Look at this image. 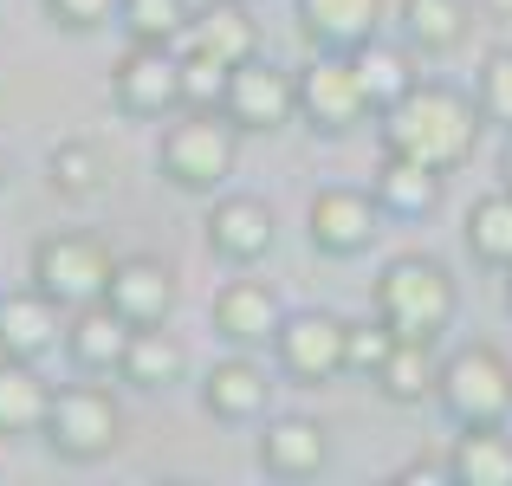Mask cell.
<instances>
[{"label": "cell", "mask_w": 512, "mask_h": 486, "mask_svg": "<svg viewBox=\"0 0 512 486\" xmlns=\"http://www.w3.org/2000/svg\"><path fill=\"white\" fill-rule=\"evenodd\" d=\"M480 124H487L480 98L441 85V78H422L402 104H389V111L376 117L389 156H415V162H428V169H441V175L461 169V162L474 156Z\"/></svg>", "instance_id": "cell-1"}, {"label": "cell", "mask_w": 512, "mask_h": 486, "mask_svg": "<svg viewBox=\"0 0 512 486\" xmlns=\"http://www.w3.org/2000/svg\"><path fill=\"white\" fill-rule=\"evenodd\" d=\"M461 312V286L435 253H396V260L376 273V318L396 337H428L441 344V331Z\"/></svg>", "instance_id": "cell-2"}, {"label": "cell", "mask_w": 512, "mask_h": 486, "mask_svg": "<svg viewBox=\"0 0 512 486\" xmlns=\"http://www.w3.org/2000/svg\"><path fill=\"white\" fill-rule=\"evenodd\" d=\"M39 441H46L65 467H98L124 448V402L104 389V376L52 383V409H46Z\"/></svg>", "instance_id": "cell-3"}, {"label": "cell", "mask_w": 512, "mask_h": 486, "mask_svg": "<svg viewBox=\"0 0 512 486\" xmlns=\"http://www.w3.org/2000/svg\"><path fill=\"white\" fill-rule=\"evenodd\" d=\"M240 169V130L227 111H182V124L163 130L156 143V175L175 195H221Z\"/></svg>", "instance_id": "cell-4"}, {"label": "cell", "mask_w": 512, "mask_h": 486, "mask_svg": "<svg viewBox=\"0 0 512 486\" xmlns=\"http://www.w3.org/2000/svg\"><path fill=\"white\" fill-rule=\"evenodd\" d=\"M111 273H117V253L104 247V234H91V227H59V234L33 240V253H26V279H33L59 312L98 305L104 286H111Z\"/></svg>", "instance_id": "cell-5"}, {"label": "cell", "mask_w": 512, "mask_h": 486, "mask_svg": "<svg viewBox=\"0 0 512 486\" xmlns=\"http://www.w3.org/2000/svg\"><path fill=\"white\" fill-rule=\"evenodd\" d=\"M435 402L448 409L454 428L506 422V415H512V357L500 344H461L454 357H441Z\"/></svg>", "instance_id": "cell-6"}, {"label": "cell", "mask_w": 512, "mask_h": 486, "mask_svg": "<svg viewBox=\"0 0 512 486\" xmlns=\"http://www.w3.org/2000/svg\"><path fill=\"white\" fill-rule=\"evenodd\" d=\"M111 104L130 124H163L182 111V52L175 46H124L111 65Z\"/></svg>", "instance_id": "cell-7"}, {"label": "cell", "mask_w": 512, "mask_h": 486, "mask_svg": "<svg viewBox=\"0 0 512 486\" xmlns=\"http://www.w3.org/2000/svg\"><path fill=\"white\" fill-rule=\"evenodd\" d=\"M221 111L240 137H279L286 124H299V72H286V65H273V59L234 65Z\"/></svg>", "instance_id": "cell-8"}, {"label": "cell", "mask_w": 512, "mask_h": 486, "mask_svg": "<svg viewBox=\"0 0 512 486\" xmlns=\"http://www.w3.org/2000/svg\"><path fill=\"white\" fill-rule=\"evenodd\" d=\"M344 331L350 324L325 305H305V312H286L273 337V363L286 383H305V389H325L344 376Z\"/></svg>", "instance_id": "cell-9"}, {"label": "cell", "mask_w": 512, "mask_h": 486, "mask_svg": "<svg viewBox=\"0 0 512 486\" xmlns=\"http://www.w3.org/2000/svg\"><path fill=\"white\" fill-rule=\"evenodd\" d=\"M201 240L221 266H260L279 240V214L266 195H247V188H221L208 195V214H201Z\"/></svg>", "instance_id": "cell-10"}, {"label": "cell", "mask_w": 512, "mask_h": 486, "mask_svg": "<svg viewBox=\"0 0 512 486\" xmlns=\"http://www.w3.org/2000/svg\"><path fill=\"white\" fill-rule=\"evenodd\" d=\"M370 98L357 85V65L350 52H318L299 72V124L318 130V137H350L357 124H370Z\"/></svg>", "instance_id": "cell-11"}, {"label": "cell", "mask_w": 512, "mask_h": 486, "mask_svg": "<svg viewBox=\"0 0 512 486\" xmlns=\"http://www.w3.org/2000/svg\"><path fill=\"white\" fill-rule=\"evenodd\" d=\"M389 214L376 208L370 188H350V182H331L312 195V208H305V240H312L325 260H357V253H370V240L383 234Z\"/></svg>", "instance_id": "cell-12"}, {"label": "cell", "mask_w": 512, "mask_h": 486, "mask_svg": "<svg viewBox=\"0 0 512 486\" xmlns=\"http://www.w3.org/2000/svg\"><path fill=\"white\" fill-rule=\"evenodd\" d=\"M201 409L221 428L260 422V415L273 409V376H266V363L253 357V350H227L221 363H208V370H201Z\"/></svg>", "instance_id": "cell-13"}, {"label": "cell", "mask_w": 512, "mask_h": 486, "mask_svg": "<svg viewBox=\"0 0 512 486\" xmlns=\"http://www.w3.org/2000/svg\"><path fill=\"white\" fill-rule=\"evenodd\" d=\"M175 299H182V286H175V266L156 260V253H124L111 273V286H104V305H111L117 318L130 324V331H150V324H169L175 318Z\"/></svg>", "instance_id": "cell-14"}, {"label": "cell", "mask_w": 512, "mask_h": 486, "mask_svg": "<svg viewBox=\"0 0 512 486\" xmlns=\"http://www.w3.org/2000/svg\"><path fill=\"white\" fill-rule=\"evenodd\" d=\"M208 324L227 350H273L279 324H286V305L266 279H227L208 305Z\"/></svg>", "instance_id": "cell-15"}, {"label": "cell", "mask_w": 512, "mask_h": 486, "mask_svg": "<svg viewBox=\"0 0 512 486\" xmlns=\"http://www.w3.org/2000/svg\"><path fill=\"white\" fill-rule=\"evenodd\" d=\"M331 467V428L318 415H266L260 428V474L273 480H318Z\"/></svg>", "instance_id": "cell-16"}, {"label": "cell", "mask_w": 512, "mask_h": 486, "mask_svg": "<svg viewBox=\"0 0 512 486\" xmlns=\"http://www.w3.org/2000/svg\"><path fill=\"white\" fill-rule=\"evenodd\" d=\"M389 0H292V20H299V39L312 52H350L370 33H383Z\"/></svg>", "instance_id": "cell-17"}, {"label": "cell", "mask_w": 512, "mask_h": 486, "mask_svg": "<svg viewBox=\"0 0 512 486\" xmlns=\"http://www.w3.org/2000/svg\"><path fill=\"white\" fill-rule=\"evenodd\" d=\"M65 337V312L39 286L0 292V357L13 363H46V350Z\"/></svg>", "instance_id": "cell-18"}, {"label": "cell", "mask_w": 512, "mask_h": 486, "mask_svg": "<svg viewBox=\"0 0 512 486\" xmlns=\"http://www.w3.org/2000/svg\"><path fill=\"white\" fill-rule=\"evenodd\" d=\"M65 363H72L78 376H117V363H124L130 350V324L111 312V305H78V312H65V337H59Z\"/></svg>", "instance_id": "cell-19"}, {"label": "cell", "mask_w": 512, "mask_h": 486, "mask_svg": "<svg viewBox=\"0 0 512 486\" xmlns=\"http://www.w3.org/2000/svg\"><path fill=\"white\" fill-rule=\"evenodd\" d=\"M182 46L208 52V59H221V65L260 59V20H253V0H201Z\"/></svg>", "instance_id": "cell-20"}, {"label": "cell", "mask_w": 512, "mask_h": 486, "mask_svg": "<svg viewBox=\"0 0 512 486\" xmlns=\"http://www.w3.org/2000/svg\"><path fill=\"white\" fill-rule=\"evenodd\" d=\"M350 65H357V85H363V98H370V111H376V117H383L389 104H402L415 85H422L409 39H383V33H370L363 46H350Z\"/></svg>", "instance_id": "cell-21"}, {"label": "cell", "mask_w": 512, "mask_h": 486, "mask_svg": "<svg viewBox=\"0 0 512 486\" xmlns=\"http://www.w3.org/2000/svg\"><path fill=\"white\" fill-rule=\"evenodd\" d=\"M370 195L389 221H428V214L441 208V169L383 150V162H376V175H370Z\"/></svg>", "instance_id": "cell-22"}, {"label": "cell", "mask_w": 512, "mask_h": 486, "mask_svg": "<svg viewBox=\"0 0 512 486\" xmlns=\"http://www.w3.org/2000/svg\"><path fill=\"white\" fill-rule=\"evenodd\" d=\"M188 376V344L169 331V324H150V331H130V350L117 363V383H130L137 396H163Z\"/></svg>", "instance_id": "cell-23"}, {"label": "cell", "mask_w": 512, "mask_h": 486, "mask_svg": "<svg viewBox=\"0 0 512 486\" xmlns=\"http://www.w3.org/2000/svg\"><path fill=\"white\" fill-rule=\"evenodd\" d=\"M376 396L396 402V409H422V402H435L441 389V357L428 337H396V350L383 357V370L370 376Z\"/></svg>", "instance_id": "cell-24"}, {"label": "cell", "mask_w": 512, "mask_h": 486, "mask_svg": "<svg viewBox=\"0 0 512 486\" xmlns=\"http://www.w3.org/2000/svg\"><path fill=\"white\" fill-rule=\"evenodd\" d=\"M52 409V383L39 376V363H13L0 357V441L39 435Z\"/></svg>", "instance_id": "cell-25"}, {"label": "cell", "mask_w": 512, "mask_h": 486, "mask_svg": "<svg viewBox=\"0 0 512 486\" xmlns=\"http://www.w3.org/2000/svg\"><path fill=\"white\" fill-rule=\"evenodd\" d=\"M448 467L461 486H512V435L506 422H480V428H461L448 448Z\"/></svg>", "instance_id": "cell-26"}, {"label": "cell", "mask_w": 512, "mask_h": 486, "mask_svg": "<svg viewBox=\"0 0 512 486\" xmlns=\"http://www.w3.org/2000/svg\"><path fill=\"white\" fill-rule=\"evenodd\" d=\"M396 26H402V39H409L415 52L441 59V52H454V46L467 39L474 13H467V0H402Z\"/></svg>", "instance_id": "cell-27"}, {"label": "cell", "mask_w": 512, "mask_h": 486, "mask_svg": "<svg viewBox=\"0 0 512 486\" xmlns=\"http://www.w3.org/2000/svg\"><path fill=\"white\" fill-rule=\"evenodd\" d=\"M46 182H52V195H65V201H98L104 182H111V162H104V150L91 137H65V143H52V156H46Z\"/></svg>", "instance_id": "cell-28"}, {"label": "cell", "mask_w": 512, "mask_h": 486, "mask_svg": "<svg viewBox=\"0 0 512 486\" xmlns=\"http://www.w3.org/2000/svg\"><path fill=\"white\" fill-rule=\"evenodd\" d=\"M117 26L130 46H182L195 26V0H117Z\"/></svg>", "instance_id": "cell-29"}, {"label": "cell", "mask_w": 512, "mask_h": 486, "mask_svg": "<svg viewBox=\"0 0 512 486\" xmlns=\"http://www.w3.org/2000/svg\"><path fill=\"white\" fill-rule=\"evenodd\" d=\"M461 234H467V253H474L480 266H512V188L506 182L467 208Z\"/></svg>", "instance_id": "cell-30"}, {"label": "cell", "mask_w": 512, "mask_h": 486, "mask_svg": "<svg viewBox=\"0 0 512 486\" xmlns=\"http://www.w3.org/2000/svg\"><path fill=\"white\" fill-rule=\"evenodd\" d=\"M175 52H182V111H221L234 65L208 59V52H195V46H175Z\"/></svg>", "instance_id": "cell-31"}, {"label": "cell", "mask_w": 512, "mask_h": 486, "mask_svg": "<svg viewBox=\"0 0 512 486\" xmlns=\"http://www.w3.org/2000/svg\"><path fill=\"white\" fill-rule=\"evenodd\" d=\"M389 350H396V331H389L383 318L350 324V331H344V376H376Z\"/></svg>", "instance_id": "cell-32"}, {"label": "cell", "mask_w": 512, "mask_h": 486, "mask_svg": "<svg viewBox=\"0 0 512 486\" xmlns=\"http://www.w3.org/2000/svg\"><path fill=\"white\" fill-rule=\"evenodd\" d=\"M474 98H480V111H487V124H506L512 130V52H487Z\"/></svg>", "instance_id": "cell-33"}, {"label": "cell", "mask_w": 512, "mask_h": 486, "mask_svg": "<svg viewBox=\"0 0 512 486\" xmlns=\"http://www.w3.org/2000/svg\"><path fill=\"white\" fill-rule=\"evenodd\" d=\"M59 33H98V26H117V0H39Z\"/></svg>", "instance_id": "cell-34"}, {"label": "cell", "mask_w": 512, "mask_h": 486, "mask_svg": "<svg viewBox=\"0 0 512 486\" xmlns=\"http://www.w3.org/2000/svg\"><path fill=\"white\" fill-rule=\"evenodd\" d=\"M500 182L512 188V130H506V143H500Z\"/></svg>", "instance_id": "cell-35"}, {"label": "cell", "mask_w": 512, "mask_h": 486, "mask_svg": "<svg viewBox=\"0 0 512 486\" xmlns=\"http://www.w3.org/2000/svg\"><path fill=\"white\" fill-rule=\"evenodd\" d=\"M7 182H13V156L0 150V188H7Z\"/></svg>", "instance_id": "cell-36"}, {"label": "cell", "mask_w": 512, "mask_h": 486, "mask_svg": "<svg viewBox=\"0 0 512 486\" xmlns=\"http://www.w3.org/2000/svg\"><path fill=\"white\" fill-rule=\"evenodd\" d=\"M506 312H512V266H506Z\"/></svg>", "instance_id": "cell-37"}, {"label": "cell", "mask_w": 512, "mask_h": 486, "mask_svg": "<svg viewBox=\"0 0 512 486\" xmlns=\"http://www.w3.org/2000/svg\"><path fill=\"white\" fill-rule=\"evenodd\" d=\"M493 7H500V13H512V0H493Z\"/></svg>", "instance_id": "cell-38"}]
</instances>
